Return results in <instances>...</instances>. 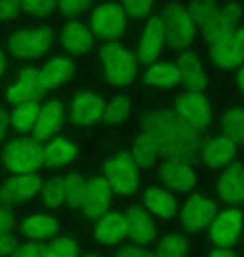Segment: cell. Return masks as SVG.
Segmentation results:
<instances>
[{"label":"cell","instance_id":"obj_1","mask_svg":"<svg viewBox=\"0 0 244 257\" xmlns=\"http://www.w3.org/2000/svg\"><path fill=\"white\" fill-rule=\"evenodd\" d=\"M144 131L154 137L159 156L168 161L189 162L202 152V131H196L174 112L159 110L144 117Z\"/></svg>","mask_w":244,"mask_h":257},{"label":"cell","instance_id":"obj_2","mask_svg":"<svg viewBox=\"0 0 244 257\" xmlns=\"http://www.w3.org/2000/svg\"><path fill=\"white\" fill-rule=\"evenodd\" d=\"M106 79L114 85H127L137 74L136 55L116 42H107L101 50Z\"/></svg>","mask_w":244,"mask_h":257},{"label":"cell","instance_id":"obj_3","mask_svg":"<svg viewBox=\"0 0 244 257\" xmlns=\"http://www.w3.org/2000/svg\"><path fill=\"white\" fill-rule=\"evenodd\" d=\"M4 161L10 171L17 174H32L44 164V149L35 139H17L4 151Z\"/></svg>","mask_w":244,"mask_h":257},{"label":"cell","instance_id":"obj_4","mask_svg":"<svg viewBox=\"0 0 244 257\" xmlns=\"http://www.w3.org/2000/svg\"><path fill=\"white\" fill-rule=\"evenodd\" d=\"M162 22L166 40L169 42L171 49L184 50L186 47H189L194 37L196 24L191 19L188 9L181 7V5H169L164 12Z\"/></svg>","mask_w":244,"mask_h":257},{"label":"cell","instance_id":"obj_5","mask_svg":"<svg viewBox=\"0 0 244 257\" xmlns=\"http://www.w3.org/2000/svg\"><path fill=\"white\" fill-rule=\"evenodd\" d=\"M106 177L114 192L131 195L137 191L139 186L137 162L129 154H122L106 166Z\"/></svg>","mask_w":244,"mask_h":257},{"label":"cell","instance_id":"obj_6","mask_svg":"<svg viewBox=\"0 0 244 257\" xmlns=\"http://www.w3.org/2000/svg\"><path fill=\"white\" fill-rule=\"evenodd\" d=\"M52 32L49 29H32L15 32L9 39V50L15 57L35 59L47 52L52 45Z\"/></svg>","mask_w":244,"mask_h":257},{"label":"cell","instance_id":"obj_7","mask_svg":"<svg viewBox=\"0 0 244 257\" xmlns=\"http://www.w3.org/2000/svg\"><path fill=\"white\" fill-rule=\"evenodd\" d=\"M92 30L99 39L112 40L126 30V10L122 5L109 2L102 4L92 14Z\"/></svg>","mask_w":244,"mask_h":257},{"label":"cell","instance_id":"obj_8","mask_svg":"<svg viewBox=\"0 0 244 257\" xmlns=\"http://www.w3.org/2000/svg\"><path fill=\"white\" fill-rule=\"evenodd\" d=\"M174 114L196 131H202L211 122L209 102L201 92H188L179 97L174 107Z\"/></svg>","mask_w":244,"mask_h":257},{"label":"cell","instance_id":"obj_9","mask_svg":"<svg viewBox=\"0 0 244 257\" xmlns=\"http://www.w3.org/2000/svg\"><path fill=\"white\" fill-rule=\"evenodd\" d=\"M211 57L221 69H232L244 62V27L211 44Z\"/></svg>","mask_w":244,"mask_h":257},{"label":"cell","instance_id":"obj_10","mask_svg":"<svg viewBox=\"0 0 244 257\" xmlns=\"http://www.w3.org/2000/svg\"><path fill=\"white\" fill-rule=\"evenodd\" d=\"M241 19V10L237 5L229 4L226 7H221L216 10V14L202 24V35L209 44H214L216 40L222 39L224 35L231 34L236 29L237 22Z\"/></svg>","mask_w":244,"mask_h":257},{"label":"cell","instance_id":"obj_11","mask_svg":"<svg viewBox=\"0 0 244 257\" xmlns=\"http://www.w3.org/2000/svg\"><path fill=\"white\" fill-rule=\"evenodd\" d=\"M242 229V215L237 209L224 210L211 225V239L219 247H229L239 237Z\"/></svg>","mask_w":244,"mask_h":257},{"label":"cell","instance_id":"obj_12","mask_svg":"<svg viewBox=\"0 0 244 257\" xmlns=\"http://www.w3.org/2000/svg\"><path fill=\"white\" fill-rule=\"evenodd\" d=\"M109 205H111V186H109V182L101 177H94L89 182H86V192L84 199H82L84 212L92 219H99L107 214Z\"/></svg>","mask_w":244,"mask_h":257},{"label":"cell","instance_id":"obj_13","mask_svg":"<svg viewBox=\"0 0 244 257\" xmlns=\"http://www.w3.org/2000/svg\"><path fill=\"white\" fill-rule=\"evenodd\" d=\"M166 40L164 34V22L162 17H150L149 22L146 24V29L142 32L141 42H139L137 49V57L144 64L154 62L159 57L160 50H162Z\"/></svg>","mask_w":244,"mask_h":257},{"label":"cell","instance_id":"obj_14","mask_svg":"<svg viewBox=\"0 0 244 257\" xmlns=\"http://www.w3.org/2000/svg\"><path fill=\"white\" fill-rule=\"evenodd\" d=\"M106 102L92 92H84L75 97L70 107V120L77 125H91L104 117Z\"/></svg>","mask_w":244,"mask_h":257},{"label":"cell","instance_id":"obj_15","mask_svg":"<svg viewBox=\"0 0 244 257\" xmlns=\"http://www.w3.org/2000/svg\"><path fill=\"white\" fill-rule=\"evenodd\" d=\"M40 85V72L34 67H25L19 74V79L14 85H10L7 90V99L12 104H22V102L37 100V97L42 94Z\"/></svg>","mask_w":244,"mask_h":257},{"label":"cell","instance_id":"obj_16","mask_svg":"<svg viewBox=\"0 0 244 257\" xmlns=\"http://www.w3.org/2000/svg\"><path fill=\"white\" fill-rule=\"evenodd\" d=\"M65 120V110L64 105L60 102H49L47 105L40 110V114L37 117V122L34 125V139L39 142L49 141L59 132V128L62 127Z\"/></svg>","mask_w":244,"mask_h":257},{"label":"cell","instance_id":"obj_17","mask_svg":"<svg viewBox=\"0 0 244 257\" xmlns=\"http://www.w3.org/2000/svg\"><path fill=\"white\" fill-rule=\"evenodd\" d=\"M216 214V205L212 200L193 195L188 199L183 209V222L188 230H199L212 220Z\"/></svg>","mask_w":244,"mask_h":257},{"label":"cell","instance_id":"obj_18","mask_svg":"<svg viewBox=\"0 0 244 257\" xmlns=\"http://www.w3.org/2000/svg\"><path fill=\"white\" fill-rule=\"evenodd\" d=\"M159 177L166 186L176 191H189L196 182L193 169L179 161H166L159 169Z\"/></svg>","mask_w":244,"mask_h":257},{"label":"cell","instance_id":"obj_19","mask_svg":"<svg viewBox=\"0 0 244 257\" xmlns=\"http://www.w3.org/2000/svg\"><path fill=\"white\" fill-rule=\"evenodd\" d=\"M60 42L69 54H86L92 47L94 39H92L91 30L82 22H69L62 29Z\"/></svg>","mask_w":244,"mask_h":257},{"label":"cell","instance_id":"obj_20","mask_svg":"<svg viewBox=\"0 0 244 257\" xmlns=\"http://www.w3.org/2000/svg\"><path fill=\"white\" fill-rule=\"evenodd\" d=\"M40 72V85L42 90L55 89L62 82L69 80L75 72L74 62L69 57H55L49 60L47 64L42 67Z\"/></svg>","mask_w":244,"mask_h":257},{"label":"cell","instance_id":"obj_21","mask_svg":"<svg viewBox=\"0 0 244 257\" xmlns=\"http://www.w3.org/2000/svg\"><path fill=\"white\" fill-rule=\"evenodd\" d=\"M178 67L181 72V80L186 85V89H189V92H201L202 89H206V72L202 69L201 60L193 52H186L181 55Z\"/></svg>","mask_w":244,"mask_h":257},{"label":"cell","instance_id":"obj_22","mask_svg":"<svg viewBox=\"0 0 244 257\" xmlns=\"http://www.w3.org/2000/svg\"><path fill=\"white\" fill-rule=\"evenodd\" d=\"M219 195L229 204H239L244 200V167L232 164L222 174L217 184Z\"/></svg>","mask_w":244,"mask_h":257},{"label":"cell","instance_id":"obj_23","mask_svg":"<svg viewBox=\"0 0 244 257\" xmlns=\"http://www.w3.org/2000/svg\"><path fill=\"white\" fill-rule=\"evenodd\" d=\"M236 152V144L227 136L212 139L202 149V159L211 167H222L231 161Z\"/></svg>","mask_w":244,"mask_h":257},{"label":"cell","instance_id":"obj_24","mask_svg":"<svg viewBox=\"0 0 244 257\" xmlns=\"http://www.w3.org/2000/svg\"><path fill=\"white\" fill-rule=\"evenodd\" d=\"M127 234L139 244H149L154 239L155 229L149 215L139 207H131L126 215Z\"/></svg>","mask_w":244,"mask_h":257},{"label":"cell","instance_id":"obj_25","mask_svg":"<svg viewBox=\"0 0 244 257\" xmlns=\"http://www.w3.org/2000/svg\"><path fill=\"white\" fill-rule=\"evenodd\" d=\"M126 234H127V220L119 212H111L104 215L96 227V237L104 244H116Z\"/></svg>","mask_w":244,"mask_h":257},{"label":"cell","instance_id":"obj_26","mask_svg":"<svg viewBox=\"0 0 244 257\" xmlns=\"http://www.w3.org/2000/svg\"><path fill=\"white\" fill-rule=\"evenodd\" d=\"M39 189L40 179L37 176H34V174H20V176L9 179L5 182L2 192L9 200H24L37 194Z\"/></svg>","mask_w":244,"mask_h":257},{"label":"cell","instance_id":"obj_27","mask_svg":"<svg viewBox=\"0 0 244 257\" xmlns=\"http://www.w3.org/2000/svg\"><path fill=\"white\" fill-rule=\"evenodd\" d=\"M75 154L77 149L74 144L59 137L44 147V164L49 167H60L70 162L75 157Z\"/></svg>","mask_w":244,"mask_h":257},{"label":"cell","instance_id":"obj_28","mask_svg":"<svg viewBox=\"0 0 244 257\" xmlns=\"http://www.w3.org/2000/svg\"><path fill=\"white\" fill-rule=\"evenodd\" d=\"M146 82L155 87H176L181 82V72L176 64H154L146 70Z\"/></svg>","mask_w":244,"mask_h":257},{"label":"cell","instance_id":"obj_29","mask_svg":"<svg viewBox=\"0 0 244 257\" xmlns=\"http://www.w3.org/2000/svg\"><path fill=\"white\" fill-rule=\"evenodd\" d=\"M144 202L150 212L160 217H171L176 212V199L162 189H149L144 192Z\"/></svg>","mask_w":244,"mask_h":257},{"label":"cell","instance_id":"obj_30","mask_svg":"<svg viewBox=\"0 0 244 257\" xmlns=\"http://www.w3.org/2000/svg\"><path fill=\"white\" fill-rule=\"evenodd\" d=\"M157 156H159V147L155 144L154 137L146 131L139 134L136 144H134V157H136L134 161L137 162V166L141 167L152 166Z\"/></svg>","mask_w":244,"mask_h":257},{"label":"cell","instance_id":"obj_31","mask_svg":"<svg viewBox=\"0 0 244 257\" xmlns=\"http://www.w3.org/2000/svg\"><path fill=\"white\" fill-rule=\"evenodd\" d=\"M40 105L37 104V100H29V102H22L15 107L14 114H12V124L14 127L20 132H29L32 131L35 122H37V117L40 114Z\"/></svg>","mask_w":244,"mask_h":257},{"label":"cell","instance_id":"obj_32","mask_svg":"<svg viewBox=\"0 0 244 257\" xmlns=\"http://www.w3.org/2000/svg\"><path fill=\"white\" fill-rule=\"evenodd\" d=\"M57 229H59V225L55 220L45 217V215H34V217L24 220L22 224V232L34 239L50 237L57 232Z\"/></svg>","mask_w":244,"mask_h":257},{"label":"cell","instance_id":"obj_33","mask_svg":"<svg viewBox=\"0 0 244 257\" xmlns=\"http://www.w3.org/2000/svg\"><path fill=\"white\" fill-rule=\"evenodd\" d=\"M222 128L234 144H244V109H231L222 119Z\"/></svg>","mask_w":244,"mask_h":257},{"label":"cell","instance_id":"obj_34","mask_svg":"<svg viewBox=\"0 0 244 257\" xmlns=\"http://www.w3.org/2000/svg\"><path fill=\"white\" fill-rule=\"evenodd\" d=\"M84 192H86V182L82 181L80 176L70 174V176L64 177V202L69 207H79V205H82Z\"/></svg>","mask_w":244,"mask_h":257},{"label":"cell","instance_id":"obj_35","mask_svg":"<svg viewBox=\"0 0 244 257\" xmlns=\"http://www.w3.org/2000/svg\"><path fill=\"white\" fill-rule=\"evenodd\" d=\"M132 110L131 100L126 95H117L112 102L106 105V112H104V120L107 124H117L124 119H127Z\"/></svg>","mask_w":244,"mask_h":257},{"label":"cell","instance_id":"obj_36","mask_svg":"<svg viewBox=\"0 0 244 257\" xmlns=\"http://www.w3.org/2000/svg\"><path fill=\"white\" fill-rule=\"evenodd\" d=\"M188 242H186L183 235L171 234L160 242L157 249V257H184L188 254Z\"/></svg>","mask_w":244,"mask_h":257},{"label":"cell","instance_id":"obj_37","mask_svg":"<svg viewBox=\"0 0 244 257\" xmlns=\"http://www.w3.org/2000/svg\"><path fill=\"white\" fill-rule=\"evenodd\" d=\"M217 9L219 7H217L216 0H193L188 7V12L191 19L194 20V24L202 25L216 14Z\"/></svg>","mask_w":244,"mask_h":257},{"label":"cell","instance_id":"obj_38","mask_svg":"<svg viewBox=\"0 0 244 257\" xmlns=\"http://www.w3.org/2000/svg\"><path fill=\"white\" fill-rule=\"evenodd\" d=\"M42 195L47 207H57V205H60L64 202V179L62 177L50 179L44 186Z\"/></svg>","mask_w":244,"mask_h":257},{"label":"cell","instance_id":"obj_39","mask_svg":"<svg viewBox=\"0 0 244 257\" xmlns=\"http://www.w3.org/2000/svg\"><path fill=\"white\" fill-rule=\"evenodd\" d=\"M79 249L72 239H59L44 250V257H77Z\"/></svg>","mask_w":244,"mask_h":257},{"label":"cell","instance_id":"obj_40","mask_svg":"<svg viewBox=\"0 0 244 257\" xmlns=\"http://www.w3.org/2000/svg\"><path fill=\"white\" fill-rule=\"evenodd\" d=\"M122 9L134 19H142L149 14L154 0H121Z\"/></svg>","mask_w":244,"mask_h":257},{"label":"cell","instance_id":"obj_41","mask_svg":"<svg viewBox=\"0 0 244 257\" xmlns=\"http://www.w3.org/2000/svg\"><path fill=\"white\" fill-rule=\"evenodd\" d=\"M22 9L29 14L35 15H47L55 9L57 0H20Z\"/></svg>","mask_w":244,"mask_h":257},{"label":"cell","instance_id":"obj_42","mask_svg":"<svg viewBox=\"0 0 244 257\" xmlns=\"http://www.w3.org/2000/svg\"><path fill=\"white\" fill-rule=\"evenodd\" d=\"M92 0H57V7L64 15H77L91 7Z\"/></svg>","mask_w":244,"mask_h":257},{"label":"cell","instance_id":"obj_43","mask_svg":"<svg viewBox=\"0 0 244 257\" xmlns=\"http://www.w3.org/2000/svg\"><path fill=\"white\" fill-rule=\"evenodd\" d=\"M12 210H10V200L5 197L4 192H0V235L9 234L12 229Z\"/></svg>","mask_w":244,"mask_h":257},{"label":"cell","instance_id":"obj_44","mask_svg":"<svg viewBox=\"0 0 244 257\" xmlns=\"http://www.w3.org/2000/svg\"><path fill=\"white\" fill-rule=\"evenodd\" d=\"M20 9H22L20 0H0V20L15 19Z\"/></svg>","mask_w":244,"mask_h":257},{"label":"cell","instance_id":"obj_45","mask_svg":"<svg viewBox=\"0 0 244 257\" xmlns=\"http://www.w3.org/2000/svg\"><path fill=\"white\" fill-rule=\"evenodd\" d=\"M44 247L40 244H27L20 249H15L12 257H44Z\"/></svg>","mask_w":244,"mask_h":257},{"label":"cell","instance_id":"obj_46","mask_svg":"<svg viewBox=\"0 0 244 257\" xmlns=\"http://www.w3.org/2000/svg\"><path fill=\"white\" fill-rule=\"evenodd\" d=\"M17 249V240H15L10 234L0 235V257L12 254Z\"/></svg>","mask_w":244,"mask_h":257},{"label":"cell","instance_id":"obj_47","mask_svg":"<svg viewBox=\"0 0 244 257\" xmlns=\"http://www.w3.org/2000/svg\"><path fill=\"white\" fill-rule=\"evenodd\" d=\"M116 257H155L154 254H150L149 250H144V249H136V247H127L117 252Z\"/></svg>","mask_w":244,"mask_h":257},{"label":"cell","instance_id":"obj_48","mask_svg":"<svg viewBox=\"0 0 244 257\" xmlns=\"http://www.w3.org/2000/svg\"><path fill=\"white\" fill-rule=\"evenodd\" d=\"M7 125H9V117L2 109H0V139L5 136V128H7Z\"/></svg>","mask_w":244,"mask_h":257},{"label":"cell","instance_id":"obj_49","mask_svg":"<svg viewBox=\"0 0 244 257\" xmlns=\"http://www.w3.org/2000/svg\"><path fill=\"white\" fill-rule=\"evenodd\" d=\"M209 257H236V254L231 252V250H227V249H217Z\"/></svg>","mask_w":244,"mask_h":257},{"label":"cell","instance_id":"obj_50","mask_svg":"<svg viewBox=\"0 0 244 257\" xmlns=\"http://www.w3.org/2000/svg\"><path fill=\"white\" fill-rule=\"evenodd\" d=\"M237 85H239V89L244 92V64L239 69V74H237Z\"/></svg>","mask_w":244,"mask_h":257},{"label":"cell","instance_id":"obj_51","mask_svg":"<svg viewBox=\"0 0 244 257\" xmlns=\"http://www.w3.org/2000/svg\"><path fill=\"white\" fill-rule=\"evenodd\" d=\"M5 69H7V60H5V55L2 54V50H0V75L4 74Z\"/></svg>","mask_w":244,"mask_h":257},{"label":"cell","instance_id":"obj_52","mask_svg":"<svg viewBox=\"0 0 244 257\" xmlns=\"http://www.w3.org/2000/svg\"><path fill=\"white\" fill-rule=\"evenodd\" d=\"M87 257H96V255H87Z\"/></svg>","mask_w":244,"mask_h":257}]
</instances>
